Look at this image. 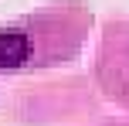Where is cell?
<instances>
[{
    "mask_svg": "<svg viewBox=\"0 0 129 126\" xmlns=\"http://www.w3.org/2000/svg\"><path fill=\"white\" fill-rule=\"evenodd\" d=\"M31 55V41L24 34H0V68H17Z\"/></svg>",
    "mask_w": 129,
    "mask_h": 126,
    "instance_id": "obj_1",
    "label": "cell"
}]
</instances>
